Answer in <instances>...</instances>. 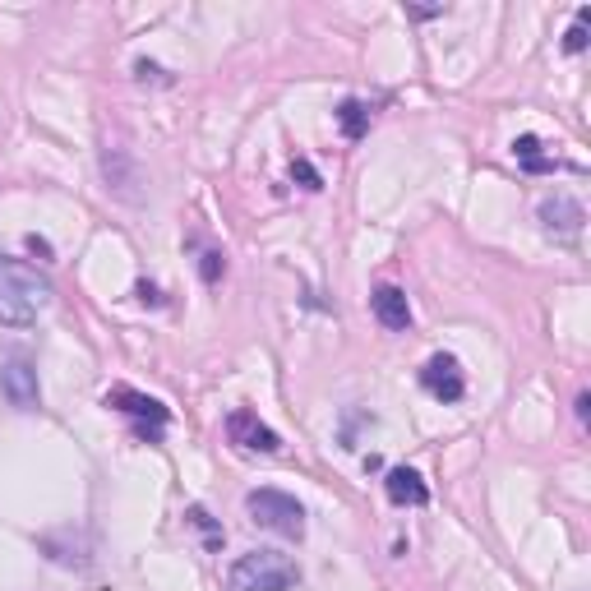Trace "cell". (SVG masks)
Masks as SVG:
<instances>
[{
  "label": "cell",
  "instance_id": "6da1fadb",
  "mask_svg": "<svg viewBox=\"0 0 591 591\" xmlns=\"http://www.w3.org/2000/svg\"><path fill=\"white\" fill-rule=\"evenodd\" d=\"M301 582V564L282 550H250L227 568V591H287Z\"/></svg>",
  "mask_w": 591,
  "mask_h": 591
},
{
  "label": "cell",
  "instance_id": "7a4b0ae2",
  "mask_svg": "<svg viewBox=\"0 0 591 591\" xmlns=\"http://www.w3.org/2000/svg\"><path fill=\"white\" fill-rule=\"evenodd\" d=\"M245 513H250L254 527L273 531L282 541H301L305 536V508L291 495H282V490H250L245 495Z\"/></svg>",
  "mask_w": 591,
  "mask_h": 591
},
{
  "label": "cell",
  "instance_id": "3957f363",
  "mask_svg": "<svg viewBox=\"0 0 591 591\" xmlns=\"http://www.w3.org/2000/svg\"><path fill=\"white\" fill-rule=\"evenodd\" d=\"M107 407L134 416V421H139V435H144V439H162V425H167V416H171V411L162 407L157 398L139 393V388H125V384L107 393Z\"/></svg>",
  "mask_w": 591,
  "mask_h": 591
},
{
  "label": "cell",
  "instance_id": "277c9868",
  "mask_svg": "<svg viewBox=\"0 0 591 591\" xmlns=\"http://www.w3.org/2000/svg\"><path fill=\"white\" fill-rule=\"evenodd\" d=\"M0 287L10 291L14 301H24L33 314L42 310V305H51V282L37 278L28 264H14V259H5V254H0Z\"/></svg>",
  "mask_w": 591,
  "mask_h": 591
},
{
  "label": "cell",
  "instance_id": "5b68a950",
  "mask_svg": "<svg viewBox=\"0 0 591 591\" xmlns=\"http://www.w3.org/2000/svg\"><path fill=\"white\" fill-rule=\"evenodd\" d=\"M227 439L231 444H241V448H250V453H278L282 448V439H278V430H268L254 411H231L227 416Z\"/></svg>",
  "mask_w": 591,
  "mask_h": 591
},
{
  "label": "cell",
  "instance_id": "8992f818",
  "mask_svg": "<svg viewBox=\"0 0 591 591\" xmlns=\"http://www.w3.org/2000/svg\"><path fill=\"white\" fill-rule=\"evenodd\" d=\"M0 393L14 402L19 411H37V402H42V388H37V370L28 361H5L0 365Z\"/></svg>",
  "mask_w": 591,
  "mask_h": 591
},
{
  "label": "cell",
  "instance_id": "52a82bcc",
  "mask_svg": "<svg viewBox=\"0 0 591 591\" xmlns=\"http://www.w3.org/2000/svg\"><path fill=\"white\" fill-rule=\"evenodd\" d=\"M421 384L435 393L439 402H458L467 393V379H462V365L453 356H430L421 370Z\"/></svg>",
  "mask_w": 591,
  "mask_h": 591
},
{
  "label": "cell",
  "instance_id": "ba28073f",
  "mask_svg": "<svg viewBox=\"0 0 591 591\" xmlns=\"http://www.w3.org/2000/svg\"><path fill=\"white\" fill-rule=\"evenodd\" d=\"M541 222L550 236H564V241H573L582 231V222H587V213H582L578 199H568V194H555V199H545L541 204Z\"/></svg>",
  "mask_w": 591,
  "mask_h": 591
},
{
  "label": "cell",
  "instance_id": "9c48e42d",
  "mask_svg": "<svg viewBox=\"0 0 591 591\" xmlns=\"http://www.w3.org/2000/svg\"><path fill=\"white\" fill-rule=\"evenodd\" d=\"M384 490H388V499L402 504V508H425L430 504V485H425V476L416 467H388Z\"/></svg>",
  "mask_w": 591,
  "mask_h": 591
},
{
  "label": "cell",
  "instance_id": "30bf717a",
  "mask_svg": "<svg viewBox=\"0 0 591 591\" xmlns=\"http://www.w3.org/2000/svg\"><path fill=\"white\" fill-rule=\"evenodd\" d=\"M370 310L388 333H407L411 328V301H407V291L402 287H379L370 296Z\"/></svg>",
  "mask_w": 591,
  "mask_h": 591
},
{
  "label": "cell",
  "instance_id": "8fae6325",
  "mask_svg": "<svg viewBox=\"0 0 591 591\" xmlns=\"http://www.w3.org/2000/svg\"><path fill=\"white\" fill-rule=\"evenodd\" d=\"M338 125L347 139H365V130H370V107L365 102H356V97H347L338 107Z\"/></svg>",
  "mask_w": 591,
  "mask_h": 591
},
{
  "label": "cell",
  "instance_id": "7c38bea8",
  "mask_svg": "<svg viewBox=\"0 0 591 591\" xmlns=\"http://www.w3.org/2000/svg\"><path fill=\"white\" fill-rule=\"evenodd\" d=\"M513 153H518V162L527 171H555V167H564V162H555V157H541V139H536V134H522L518 144H513Z\"/></svg>",
  "mask_w": 591,
  "mask_h": 591
},
{
  "label": "cell",
  "instance_id": "4fadbf2b",
  "mask_svg": "<svg viewBox=\"0 0 591 591\" xmlns=\"http://www.w3.org/2000/svg\"><path fill=\"white\" fill-rule=\"evenodd\" d=\"M33 319H37V314H33V310H28V305H24V301H14L10 291L0 287V324H14V328H28V324H33Z\"/></svg>",
  "mask_w": 591,
  "mask_h": 591
},
{
  "label": "cell",
  "instance_id": "5bb4252c",
  "mask_svg": "<svg viewBox=\"0 0 591 591\" xmlns=\"http://www.w3.org/2000/svg\"><path fill=\"white\" fill-rule=\"evenodd\" d=\"M587 19H591V10L582 5V10H578V24H573V28L564 33V51H568V56H578V51H587Z\"/></svg>",
  "mask_w": 591,
  "mask_h": 591
},
{
  "label": "cell",
  "instance_id": "9a60e30c",
  "mask_svg": "<svg viewBox=\"0 0 591 591\" xmlns=\"http://www.w3.org/2000/svg\"><path fill=\"white\" fill-rule=\"evenodd\" d=\"M190 522H194V527H204V531H208V545L218 550V545H222V531L213 527V518H208V508H199V504H194V508H190Z\"/></svg>",
  "mask_w": 591,
  "mask_h": 591
},
{
  "label": "cell",
  "instance_id": "2e32d148",
  "mask_svg": "<svg viewBox=\"0 0 591 591\" xmlns=\"http://www.w3.org/2000/svg\"><path fill=\"white\" fill-rule=\"evenodd\" d=\"M291 176H296V181H301L305 190H319V185H324V181H319V171H314L310 162H305V157H296V162H291Z\"/></svg>",
  "mask_w": 591,
  "mask_h": 591
},
{
  "label": "cell",
  "instance_id": "e0dca14e",
  "mask_svg": "<svg viewBox=\"0 0 591 591\" xmlns=\"http://www.w3.org/2000/svg\"><path fill=\"white\" fill-rule=\"evenodd\" d=\"M222 268H227V259H222L218 250H208V254H204V264H199V273H204V282H218V278H222Z\"/></svg>",
  "mask_w": 591,
  "mask_h": 591
},
{
  "label": "cell",
  "instance_id": "ac0fdd59",
  "mask_svg": "<svg viewBox=\"0 0 591 591\" xmlns=\"http://www.w3.org/2000/svg\"><path fill=\"white\" fill-rule=\"evenodd\" d=\"M24 250H28V254H37V259H51V245L42 241V236H28V241H24Z\"/></svg>",
  "mask_w": 591,
  "mask_h": 591
},
{
  "label": "cell",
  "instance_id": "d6986e66",
  "mask_svg": "<svg viewBox=\"0 0 591 591\" xmlns=\"http://www.w3.org/2000/svg\"><path fill=\"white\" fill-rule=\"evenodd\" d=\"M134 74H139V79H157V84H167V74L157 70V65H148V61H139V65H134Z\"/></svg>",
  "mask_w": 591,
  "mask_h": 591
},
{
  "label": "cell",
  "instance_id": "ffe728a7",
  "mask_svg": "<svg viewBox=\"0 0 591 591\" xmlns=\"http://www.w3.org/2000/svg\"><path fill=\"white\" fill-rule=\"evenodd\" d=\"M411 19H435V14H444V5H411Z\"/></svg>",
  "mask_w": 591,
  "mask_h": 591
},
{
  "label": "cell",
  "instance_id": "44dd1931",
  "mask_svg": "<svg viewBox=\"0 0 591 591\" xmlns=\"http://www.w3.org/2000/svg\"><path fill=\"white\" fill-rule=\"evenodd\" d=\"M139 301H144V305H162V296H157V287H148V282H139Z\"/></svg>",
  "mask_w": 591,
  "mask_h": 591
}]
</instances>
